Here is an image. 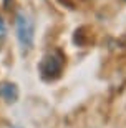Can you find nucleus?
<instances>
[{"label": "nucleus", "mask_w": 126, "mask_h": 128, "mask_svg": "<svg viewBox=\"0 0 126 128\" xmlns=\"http://www.w3.org/2000/svg\"><path fill=\"white\" fill-rule=\"evenodd\" d=\"M121 43L126 47V35H123V37H121Z\"/></svg>", "instance_id": "5"}, {"label": "nucleus", "mask_w": 126, "mask_h": 128, "mask_svg": "<svg viewBox=\"0 0 126 128\" xmlns=\"http://www.w3.org/2000/svg\"><path fill=\"white\" fill-rule=\"evenodd\" d=\"M40 75L45 80H55L56 76H60L61 70H63V55L58 50L48 52L45 57L42 58V62L38 65Z\"/></svg>", "instance_id": "2"}, {"label": "nucleus", "mask_w": 126, "mask_h": 128, "mask_svg": "<svg viewBox=\"0 0 126 128\" xmlns=\"http://www.w3.org/2000/svg\"><path fill=\"white\" fill-rule=\"evenodd\" d=\"M17 27V38L23 50H30L33 47V38H35V24L33 18L25 12H18L15 18Z\"/></svg>", "instance_id": "1"}, {"label": "nucleus", "mask_w": 126, "mask_h": 128, "mask_svg": "<svg viewBox=\"0 0 126 128\" xmlns=\"http://www.w3.org/2000/svg\"><path fill=\"white\" fill-rule=\"evenodd\" d=\"M0 96L5 98L7 103H15L18 100V88L15 83H2L0 85Z\"/></svg>", "instance_id": "3"}, {"label": "nucleus", "mask_w": 126, "mask_h": 128, "mask_svg": "<svg viewBox=\"0 0 126 128\" xmlns=\"http://www.w3.org/2000/svg\"><path fill=\"white\" fill-rule=\"evenodd\" d=\"M5 32H7V27H5V22L2 18V15H0V38L5 37Z\"/></svg>", "instance_id": "4"}, {"label": "nucleus", "mask_w": 126, "mask_h": 128, "mask_svg": "<svg viewBox=\"0 0 126 128\" xmlns=\"http://www.w3.org/2000/svg\"><path fill=\"white\" fill-rule=\"evenodd\" d=\"M125 2H126V0H125Z\"/></svg>", "instance_id": "6"}]
</instances>
